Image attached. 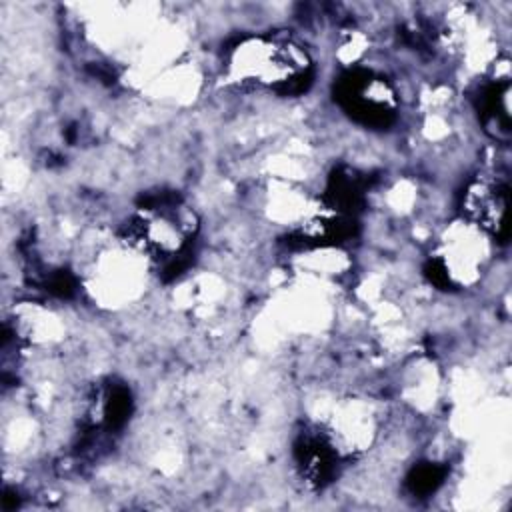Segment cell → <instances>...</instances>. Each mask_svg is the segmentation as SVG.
Here are the masks:
<instances>
[{"label":"cell","instance_id":"1","mask_svg":"<svg viewBox=\"0 0 512 512\" xmlns=\"http://www.w3.org/2000/svg\"><path fill=\"white\" fill-rule=\"evenodd\" d=\"M230 84L252 90H300L312 68L308 48L290 34L256 32L238 40L224 58Z\"/></svg>","mask_w":512,"mask_h":512},{"label":"cell","instance_id":"2","mask_svg":"<svg viewBox=\"0 0 512 512\" xmlns=\"http://www.w3.org/2000/svg\"><path fill=\"white\" fill-rule=\"evenodd\" d=\"M434 240L432 264L454 290L474 288L490 272L496 240L462 216L450 220Z\"/></svg>","mask_w":512,"mask_h":512}]
</instances>
